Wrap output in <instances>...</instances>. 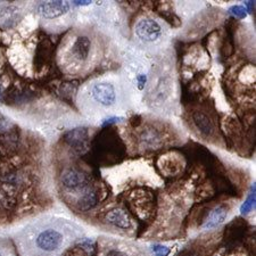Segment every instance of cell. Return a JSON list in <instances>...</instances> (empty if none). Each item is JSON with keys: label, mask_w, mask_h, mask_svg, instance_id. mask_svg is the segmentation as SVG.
<instances>
[{"label": "cell", "mask_w": 256, "mask_h": 256, "mask_svg": "<svg viewBox=\"0 0 256 256\" xmlns=\"http://www.w3.org/2000/svg\"><path fill=\"white\" fill-rule=\"evenodd\" d=\"M84 234V229L65 218H44L28 226L18 236L24 256H60Z\"/></svg>", "instance_id": "cell-1"}, {"label": "cell", "mask_w": 256, "mask_h": 256, "mask_svg": "<svg viewBox=\"0 0 256 256\" xmlns=\"http://www.w3.org/2000/svg\"><path fill=\"white\" fill-rule=\"evenodd\" d=\"M118 88L108 80H97L89 84L81 94V105L92 112L105 113L118 106Z\"/></svg>", "instance_id": "cell-2"}, {"label": "cell", "mask_w": 256, "mask_h": 256, "mask_svg": "<svg viewBox=\"0 0 256 256\" xmlns=\"http://www.w3.org/2000/svg\"><path fill=\"white\" fill-rule=\"evenodd\" d=\"M90 46H92V44H90V40L88 38H86V36L78 38L72 48L74 56L81 60H84L89 56Z\"/></svg>", "instance_id": "cell-6"}, {"label": "cell", "mask_w": 256, "mask_h": 256, "mask_svg": "<svg viewBox=\"0 0 256 256\" xmlns=\"http://www.w3.org/2000/svg\"><path fill=\"white\" fill-rule=\"evenodd\" d=\"M106 256H128L126 253H123L121 250H108V253L106 254Z\"/></svg>", "instance_id": "cell-10"}, {"label": "cell", "mask_w": 256, "mask_h": 256, "mask_svg": "<svg viewBox=\"0 0 256 256\" xmlns=\"http://www.w3.org/2000/svg\"><path fill=\"white\" fill-rule=\"evenodd\" d=\"M0 256H15L14 248L12 247L10 242L0 239Z\"/></svg>", "instance_id": "cell-9"}, {"label": "cell", "mask_w": 256, "mask_h": 256, "mask_svg": "<svg viewBox=\"0 0 256 256\" xmlns=\"http://www.w3.org/2000/svg\"><path fill=\"white\" fill-rule=\"evenodd\" d=\"M134 31L138 38L144 44H156L163 39V26L152 18L138 20Z\"/></svg>", "instance_id": "cell-3"}, {"label": "cell", "mask_w": 256, "mask_h": 256, "mask_svg": "<svg viewBox=\"0 0 256 256\" xmlns=\"http://www.w3.org/2000/svg\"><path fill=\"white\" fill-rule=\"evenodd\" d=\"M194 121H195L196 126L198 129L200 130L202 134H204L206 136H210L214 131V126H213V122L206 116L205 114L197 112L194 115Z\"/></svg>", "instance_id": "cell-7"}, {"label": "cell", "mask_w": 256, "mask_h": 256, "mask_svg": "<svg viewBox=\"0 0 256 256\" xmlns=\"http://www.w3.org/2000/svg\"><path fill=\"white\" fill-rule=\"evenodd\" d=\"M7 120L2 116V114H0V129H5L7 126Z\"/></svg>", "instance_id": "cell-11"}, {"label": "cell", "mask_w": 256, "mask_h": 256, "mask_svg": "<svg viewBox=\"0 0 256 256\" xmlns=\"http://www.w3.org/2000/svg\"><path fill=\"white\" fill-rule=\"evenodd\" d=\"M106 218L110 224H112L116 226H118V228H122V229L130 228V226H131L129 218H128L126 214L121 210H110V212L107 214Z\"/></svg>", "instance_id": "cell-5"}, {"label": "cell", "mask_w": 256, "mask_h": 256, "mask_svg": "<svg viewBox=\"0 0 256 256\" xmlns=\"http://www.w3.org/2000/svg\"><path fill=\"white\" fill-rule=\"evenodd\" d=\"M36 10L41 18L52 20L68 13L70 10V4L68 2H44L39 4Z\"/></svg>", "instance_id": "cell-4"}, {"label": "cell", "mask_w": 256, "mask_h": 256, "mask_svg": "<svg viewBox=\"0 0 256 256\" xmlns=\"http://www.w3.org/2000/svg\"><path fill=\"white\" fill-rule=\"evenodd\" d=\"M226 216V210L222 208H218L210 213V216L208 218V222H206L205 226H208V228H212V226H216L218 224H220L222 221L224 220V218Z\"/></svg>", "instance_id": "cell-8"}]
</instances>
